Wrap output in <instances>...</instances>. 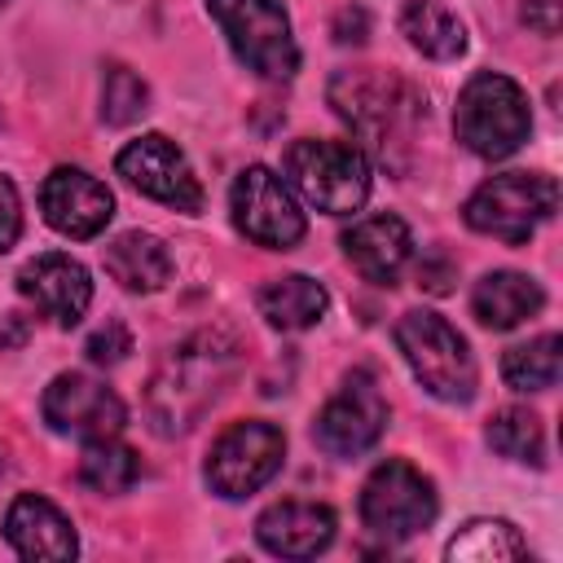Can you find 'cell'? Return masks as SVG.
I'll return each mask as SVG.
<instances>
[{
	"mask_svg": "<svg viewBox=\"0 0 563 563\" xmlns=\"http://www.w3.org/2000/svg\"><path fill=\"white\" fill-rule=\"evenodd\" d=\"M563 369V343L559 334H537L528 343H515L501 356V378L515 391H550Z\"/></svg>",
	"mask_w": 563,
	"mask_h": 563,
	"instance_id": "cb8c5ba5",
	"label": "cell"
},
{
	"mask_svg": "<svg viewBox=\"0 0 563 563\" xmlns=\"http://www.w3.org/2000/svg\"><path fill=\"white\" fill-rule=\"evenodd\" d=\"M119 176L141 189L145 198L163 202V207H176V211H202V185L185 158V150L163 136V132H145L136 141H128L114 158Z\"/></svg>",
	"mask_w": 563,
	"mask_h": 563,
	"instance_id": "7c38bea8",
	"label": "cell"
},
{
	"mask_svg": "<svg viewBox=\"0 0 563 563\" xmlns=\"http://www.w3.org/2000/svg\"><path fill=\"white\" fill-rule=\"evenodd\" d=\"M132 352V339H128V330L119 325V321H106L92 339H88V361L92 365H114V361H123Z\"/></svg>",
	"mask_w": 563,
	"mask_h": 563,
	"instance_id": "83f0119b",
	"label": "cell"
},
{
	"mask_svg": "<svg viewBox=\"0 0 563 563\" xmlns=\"http://www.w3.org/2000/svg\"><path fill=\"white\" fill-rule=\"evenodd\" d=\"M18 290L44 312L53 317L57 325H75L88 303H92V282H88V268L62 251H48V255H35L22 273H18Z\"/></svg>",
	"mask_w": 563,
	"mask_h": 563,
	"instance_id": "9a60e30c",
	"label": "cell"
},
{
	"mask_svg": "<svg viewBox=\"0 0 563 563\" xmlns=\"http://www.w3.org/2000/svg\"><path fill=\"white\" fill-rule=\"evenodd\" d=\"M383 427H387V400H383L374 374L369 369H352L343 378V387L325 400V409L317 413L312 440L330 457H361L365 449L378 444Z\"/></svg>",
	"mask_w": 563,
	"mask_h": 563,
	"instance_id": "8fae6325",
	"label": "cell"
},
{
	"mask_svg": "<svg viewBox=\"0 0 563 563\" xmlns=\"http://www.w3.org/2000/svg\"><path fill=\"white\" fill-rule=\"evenodd\" d=\"M396 347L400 356L409 361L413 378L435 396V400H449V405H466L475 396V356L466 347V339L440 317V312H427V308H413L396 321Z\"/></svg>",
	"mask_w": 563,
	"mask_h": 563,
	"instance_id": "277c9868",
	"label": "cell"
},
{
	"mask_svg": "<svg viewBox=\"0 0 563 563\" xmlns=\"http://www.w3.org/2000/svg\"><path fill=\"white\" fill-rule=\"evenodd\" d=\"M229 48L260 79H290L299 70V44L290 35V13L282 0H207Z\"/></svg>",
	"mask_w": 563,
	"mask_h": 563,
	"instance_id": "52a82bcc",
	"label": "cell"
},
{
	"mask_svg": "<svg viewBox=\"0 0 563 563\" xmlns=\"http://www.w3.org/2000/svg\"><path fill=\"white\" fill-rule=\"evenodd\" d=\"M4 537L22 559H75V550H79L70 519L40 493L13 497L9 515H4Z\"/></svg>",
	"mask_w": 563,
	"mask_h": 563,
	"instance_id": "ac0fdd59",
	"label": "cell"
},
{
	"mask_svg": "<svg viewBox=\"0 0 563 563\" xmlns=\"http://www.w3.org/2000/svg\"><path fill=\"white\" fill-rule=\"evenodd\" d=\"M79 479L92 488V493H128L136 479H141V457L136 449L119 444L114 435H101V440H88L84 457H79Z\"/></svg>",
	"mask_w": 563,
	"mask_h": 563,
	"instance_id": "d4e9b609",
	"label": "cell"
},
{
	"mask_svg": "<svg viewBox=\"0 0 563 563\" xmlns=\"http://www.w3.org/2000/svg\"><path fill=\"white\" fill-rule=\"evenodd\" d=\"M286 180L303 194L308 207L325 216H352L369 198V158L352 141H295L282 158Z\"/></svg>",
	"mask_w": 563,
	"mask_h": 563,
	"instance_id": "5b68a950",
	"label": "cell"
},
{
	"mask_svg": "<svg viewBox=\"0 0 563 563\" xmlns=\"http://www.w3.org/2000/svg\"><path fill=\"white\" fill-rule=\"evenodd\" d=\"M22 238V198L18 185L0 172V251H9Z\"/></svg>",
	"mask_w": 563,
	"mask_h": 563,
	"instance_id": "f1b7e54d",
	"label": "cell"
},
{
	"mask_svg": "<svg viewBox=\"0 0 563 563\" xmlns=\"http://www.w3.org/2000/svg\"><path fill=\"white\" fill-rule=\"evenodd\" d=\"M365 26H369L365 9H343V13L334 18V40H339V44H361V40H365Z\"/></svg>",
	"mask_w": 563,
	"mask_h": 563,
	"instance_id": "f546056e",
	"label": "cell"
},
{
	"mask_svg": "<svg viewBox=\"0 0 563 563\" xmlns=\"http://www.w3.org/2000/svg\"><path fill=\"white\" fill-rule=\"evenodd\" d=\"M440 501H435V484L413 466V462H383L374 466V475L361 488V523L378 537V541H409L422 528H431Z\"/></svg>",
	"mask_w": 563,
	"mask_h": 563,
	"instance_id": "ba28073f",
	"label": "cell"
},
{
	"mask_svg": "<svg viewBox=\"0 0 563 563\" xmlns=\"http://www.w3.org/2000/svg\"><path fill=\"white\" fill-rule=\"evenodd\" d=\"M523 22H532L537 31L554 35L559 31V0H528L523 4Z\"/></svg>",
	"mask_w": 563,
	"mask_h": 563,
	"instance_id": "4dcf8cb0",
	"label": "cell"
},
{
	"mask_svg": "<svg viewBox=\"0 0 563 563\" xmlns=\"http://www.w3.org/2000/svg\"><path fill=\"white\" fill-rule=\"evenodd\" d=\"M242 343L229 330H198L180 339L150 378V422L158 435H185L238 378Z\"/></svg>",
	"mask_w": 563,
	"mask_h": 563,
	"instance_id": "6da1fadb",
	"label": "cell"
},
{
	"mask_svg": "<svg viewBox=\"0 0 563 563\" xmlns=\"http://www.w3.org/2000/svg\"><path fill=\"white\" fill-rule=\"evenodd\" d=\"M229 207H233L238 233L251 238L264 251H290L303 238V229H308L290 185L273 167H264V163H251L246 172H238Z\"/></svg>",
	"mask_w": 563,
	"mask_h": 563,
	"instance_id": "30bf717a",
	"label": "cell"
},
{
	"mask_svg": "<svg viewBox=\"0 0 563 563\" xmlns=\"http://www.w3.org/2000/svg\"><path fill=\"white\" fill-rule=\"evenodd\" d=\"M145 101H150V88H145V79L136 70H128L119 62L106 66V84H101V119L106 123L123 128V123L141 119L145 114Z\"/></svg>",
	"mask_w": 563,
	"mask_h": 563,
	"instance_id": "4316f807",
	"label": "cell"
},
{
	"mask_svg": "<svg viewBox=\"0 0 563 563\" xmlns=\"http://www.w3.org/2000/svg\"><path fill=\"white\" fill-rule=\"evenodd\" d=\"M545 303V290L537 277L528 273H515V268H497V273H484L471 290V312L479 317V325L488 330H515L519 321L537 317Z\"/></svg>",
	"mask_w": 563,
	"mask_h": 563,
	"instance_id": "d6986e66",
	"label": "cell"
},
{
	"mask_svg": "<svg viewBox=\"0 0 563 563\" xmlns=\"http://www.w3.org/2000/svg\"><path fill=\"white\" fill-rule=\"evenodd\" d=\"M325 308H330V295L308 273L273 277L260 290V317L268 325H277V330H308V325H317L325 317Z\"/></svg>",
	"mask_w": 563,
	"mask_h": 563,
	"instance_id": "44dd1931",
	"label": "cell"
},
{
	"mask_svg": "<svg viewBox=\"0 0 563 563\" xmlns=\"http://www.w3.org/2000/svg\"><path fill=\"white\" fill-rule=\"evenodd\" d=\"M400 31L431 62H453L466 48V26L444 0H409L400 9Z\"/></svg>",
	"mask_w": 563,
	"mask_h": 563,
	"instance_id": "7402d4cb",
	"label": "cell"
},
{
	"mask_svg": "<svg viewBox=\"0 0 563 563\" xmlns=\"http://www.w3.org/2000/svg\"><path fill=\"white\" fill-rule=\"evenodd\" d=\"M488 444L510 462L545 466V431H541V418L532 409H519V405L497 409L488 422Z\"/></svg>",
	"mask_w": 563,
	"mask_h": 563,
	"instance_id": "484cf974",
	"label": "cell"
},
{
	"mask_svg": "<svg viewBox=\"0 0 563 563\" xmlns=\"http://www.w3.org/2000/svg\"><path fill=\"white\" fill-rule=\"evenodd\" d=\"M282 457H286L282 427H273L264 418L233 422L207 453V484H211V493L242 501V497L260 493L282 471Z\"/></svg>",
	"mask_w": 563,
	"mask_h": 563,
	"instance_id": "9c48e42d",
	"label": "cell"
},
{
	"mask_svg": "<svg viewBox=\"0 0 563 563\" xmlns=\"http://www.w3.org/2000/svg\"><path fill=\"white\" fill-rule=\"evenodd\" d=\"M0 4H4V0H0Z\"/></svg>",
	"mask_w": 563,
	"mask_h": 563,
	"instance_id": "1f68e13d",
	"label": "cell"
},
{
	"mask_svg": "<svg viewBox=\"0 0 563 563\" xmlns=\"http://www.w3.org/2000/svg\"><path fill=\"white\" fill-rule=\"evenodd\" d=\"M330 106L356 132V141L391 172L405 167V150L413 145L418 123L427 119V97L409 79L374 66L339 70L330 79Z\"/></svg>",
	"mask_w": 563,
	"mask_h": 563,
	"instance_id": "7a4b0ae2",
	"label": "cell"
},
{
	"mask_svg": "<svg viewBox=\"0 0 563 563\" xmlns=\"http://www.w3.org/2000/svg\"><path fill=\"white\" fill-rule=\"evenodd\" d=\"M343 255L352 260V268L374 282V286H391L400 277V268L413 255V238L409 224L400 216H365L343 233Z\"/></svg>",
	"mask_w": 563,
	"mask_h": 563,
	"instance_id": "2e32d148",
	"label": "cell"
},
{
	"mask_svg": "<svg viewBox=\"0 0 563 563\" xmlns=\"http://www.w3.org/2000/svg\"><path fill=\"white\" fill-rule=\"evenodd\" d=\"M453 132L457 141L479 158H506L515 154L532 132L528 92L497 70H479L466 79L453 106Z\"/></svg>",
	"mask_w": 563,
	"mask_h": 563,
	"instance_id": "3957f363",
	"label": "cell"
},
{
	"mask_svg": "<svg viewBox=\"0 0 563 563\" xmlns=\"http://www.w3.org/2000/svg\"><path fill=\"white\" fill-rule=\"evenodd\" d=\"M101 260H106V273H110L123 290L150 295V290H158V286L172 282V251L163 246V238L141 233V229L119 233V238L106 246Z\"/></svg>",
	"mask_w": 563,
	"mask_h": 563,
	"instance_id": "ffe728a7",
	"label": "cell"
},
{
	"mask_svg": "<svg viewBox=\"0 0 563 563\" xmlns=\"http://www.w3.org/2000/svg\"><path fill=\"white\" fill-rule=\"evenodd\" d=\"M255 537L268 554L312 559L334 541V510L321 501H277L255 519Z\"/></svg>",
	"mask_w": 563,
	"mask_h": 563,
	"instance_id": "e0dca14e",
	"label": "cell"
},
{
	"mask_svg": "<svg viewBox=\"0 0 563 563\" xmlns=\"http://www.w3.org/2000/svg\"><path fill=\"white\" fill-rule=\"evenodd\" d=\"M40 211H44V220H48L62 238L84 242V238H97V233L110 224L114 198H110V189H106L97 176H88L84 167H53V172L44 176V185H40Z\"/></svg>",
	"mask_w": 563,
	"mask_h": 563,
	"instance_id": "5bb4252c",
	"label": "cell"
},
{
	"mask_svg": "<svg viewBox=\"0 0 563 563\" xmlns=\"http://www.w3.org/2000/svg\"><path fill=\"white\" fill-rule=\"evenodd\" d=\"M554 207H559L554 176H545V172H501L466 198L462 216L475 233H488L497 242L519 246L537 233V224H545L554 216Z\"/></svg>",
	"mask_w": 563,
	"mask_h": 563,
	"instance_id": "8992f818",
	"label": "cell"
},
{
	"mask_svg": "<svg viewBox=\"0 0 563 563\" xmlns=\"http://www.w3.org/2000/svg\"><path fill=\"white\" fill-rule=\"evenodd\" d=\"M40 413L57 435H79V440L119 435L128 422L119 391L106 387L101 378H88V374H57L44 387Z\"/></svg>",
	"mask_w": 563,
	"mask_h": 563,
	"instance_id": "4fadbf2b",
	"label": "cell"
},
{
	"mask_svg": "<svg viewBox=\"0 0 563 563\" xmlns=\"http://www.w3.org/2000/svg\"><path fill=\"white\" fill-rule=\"evenodd\" d=\"M523 554H528V541L506 519H471L444 545V559L453 563H501V559H523Z\"/></svg>",
	"mask_w": 563,
	"mask_h": 563,
	"instance_id": "603a6c76",
	"label": "cell"
}]
</instances>
